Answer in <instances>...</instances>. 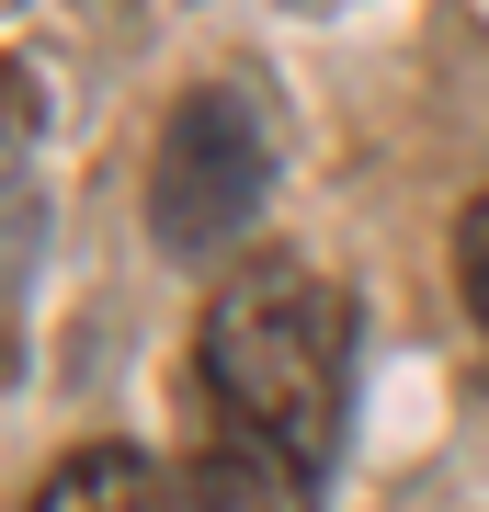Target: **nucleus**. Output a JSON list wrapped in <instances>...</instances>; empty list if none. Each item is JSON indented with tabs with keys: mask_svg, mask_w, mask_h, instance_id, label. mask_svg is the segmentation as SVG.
I'll use <instances>...</instances> for the list:
<instances>
[{
	"mask_svg": "<svg viewBox=\"0 0 489 512\" xmlns=\"http://www.w3.org/2000/svg\"><path fill=\"white\" fill-rule=\"evenodd\" d=\"M194 399L285 444L296 467H330V433L353 399V296L308 251H239L194 319Z\"/></svg>",
	"mask_w": 489,
	"mask_h": 512,
	"instance_id": "nucleus-1",
	"label": "nucleus"
},
{
	"mask_svg": "<svg viewBox=\"0 0 489 512\" xmlns=\"http://www.w3.org/2000/svg\"><path fill=\"white\" fill-rule=\"evenodd\" d=\"M262 183H273L262 103L239 80L182 92L160 148H148V228H160V251L171 262H239V239L262 217Z\"/></svg>",
	"mask_w": 489,
	"mask_h": 512,
	"instance_id": "nucleus-2",
	"label": "nucleus"
},
{
	"mask_svg": "<svg viewBox=\"0 0 489 512\" xmlns=\"http://www.w3.org/2000/svg\"><path fill=\"white\" fill-rule=\"evenodd\" d=\"M194 512H319V467H296L285 444L239 433V421L194 410V456H182Z\"/></svg>",
	"mask_w": 489,
	"mask_h": 512,
	"instance_id": "nucleus-3",
	"label": "nucleus"
},
{
	"mask_svg": "<svg viewBox=\"0 0 489 512\" xmlns=\"http://www.w3.org/2000/svg\"><path fill=\"white\" fill-rule=\"evenodd\" d=\"M35 512H194V490H182L160 456H137V444H69V456L46 467Z\"/></svg>",
	"mask_w": 489,
	"mask_h": 512,
	"instance_id": "nucleus-4",
	"label": "nucleus"
},
{
	"mask_svg": "<svg viewBox=\"0 0 489 512\" xmlns=\"http://www.w3.org/2000/svg\"><path fill=\"white\" fill-rule=\"evenodd\" d=\"M455 285H467V319L489 330V194L455 217Z\"/></svg>",
	"mask_w": 489,
	"mask_h": 512,
	"instance_id": "nucleus-5",
	"label": "nucleus"
}]
</instances>
